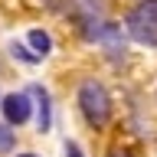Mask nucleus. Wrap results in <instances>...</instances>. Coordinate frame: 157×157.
I'll list each match as a JSON object with an SVG mask.
<instances>
[{"label":"nucleus","mask_w":157,"mask_h":157,"mask_svg":"<svg viewBox=\"0 0 157 157\" xmlns=\"http://www.w3.org/2000/svg\"><path fill=\"white\" fill-rule=\"evenodd\" d=\"M128 33L144 46H157V0H144L128 13Z\"/></svg>","instance_id":"nucleus-1"},{"label":"nucleus","mask_w":157,"mask_h":157,"mask_svg":"<svg viewBox=\"0 0 157 157\" xmlns=\"http://www.w3.org/2000/svg\"><path fill=\"white\" fill-rule=\"evenodd\" d=\"M78 105L85 111L88 124H95V128H101L108 118H111V98H108L101 82H85L82 92H78Z\"/></svg>","instance_id":"nucleus-2"},{"label":"nucleus","mask_w":157,"mask_h":157,"mask_svg":"<svg viewBox=\"0 0 157 157\" xmlns=\"http://www.w3.org/2000/svg\"><path fill=\"white\" fill-rule=\"evenodd\" d=\"M3 115L10 124H23L29 118V95H7L3 98Z\"/></svg>","instance_id":"nucleus-3"},{"label":"nucleus","mask_w":157,"mask_h":157,"mask_svg":"<svg viewBox=\"0 0 157 157\" xmlns=\"http://www.w3.org/2000/svg\"><path fill=\"white\" fill-rule=\"evenodd\" d=\"M33 95H36V101H39V131H49L52 118H49V95H46V88L36 85V88H33Z\"/></svg>","instance_id":"nucleus-4"},{"label":"nucleus","mask_w":157,"mask_h":157,"mask_svg":"<svg viewBox=\"0 0 157 157\" xmlns=\"http://www.w3.org/2000/svg\"><path fill=\"white\" fill-rule=\"evenodd\" d=\"M29 46L36 49V56H46L49 49H52V39H49V33H43V29H29Z\"/></svg>","instance_id":"nucleus-5"},{"label":"nucleus","mask_w":157,"mask_h":157,"mask_svg":"<svg viewBox=\"0 0 157 157\" xmlns=\"http://www.w3.org/2000/svg\"><path fill=\"white\" fill-rule=\"evenodd\" d=\"M10 147H13V131L7 124H0V154H7Z\"/></svg>","instance_id":"nucleus-6"},{"label":"nucleus","mask_w":157,"mask_h":157,"mask_svg":"<svg viewBox=\"0 0 157 157\" xmlns=\"http://www.w3.org/2000/svg\"><path fill=\"white\" fill-rule=\"evenodd\" d=\"M10 49H13V56H20L23 62H39V56H36V52H26V49H23V46H17V43H13Z\"/></svg>","instance_id":"nucleus-7"},{"label":"nucleus","mask_w":157,"mask_h":157,"mask_svg":"<svg viewBox=\"0 0 157 157\" xmlns=\"http://www.w3.org/2000/svg\"><path fill=\"white\" fill-rule=\"evenodd\" d=\"M66 157H82V151H78V144H66Z\"/></svg>","instance_id":"nucleus-8"},{"label":"nucleus","mask_w":157,"mask_h":157,"mask_svg":"<svg viewBox=\"0 0 157 157\" xmlns=\"http://www.w3.org/2000/svg\"><path fill=\"white\" fill-rule=\"evenodd\" d=\"M111 157H131V154H128V151H115Z\"/></svg>","instance_id":"nucleus-9"},{"label":"nucleus","mask_w":157,"mask_h":157,"mask_svg":"<svg viewBox=\"0 0 157 157\" xmlns=\"http://www.w3.org/2000/svg\"><path fill=\"white\" fill-rule=\"evenodd\" d=\"M20 157H36V154H20Z\"/></svg>","instance_id":"nucleus-10"}]
</instances>
